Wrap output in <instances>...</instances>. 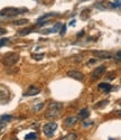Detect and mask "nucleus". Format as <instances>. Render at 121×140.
I'll return each instance as SVG.
<instances>
[{
	"instance_id": "nucleus-26",
	"label": "nucleus",
	"mask_w": 121,
	"mask_h": 140,
	"mask_svg": "<svg viewBox=\"0 0 121 140\" xmlns=\"http://www.w3.org/2000/svg\"><path fill=\"white\" fill-rule=\"evenodd\" d=\"M65 28H66V27L63 26V29H61V34H64V33H65Z\"/></svg>"
},
{
	"instance_id": "nucleus-4",
	"label": "nucleus",
	"mask_w": 121,
	"mask_h": 140,
	"mask_svg": "<svg viewBox=\"0 0 121 140\" xmlns=\"http://www.w3.org/2000/svg\"><path fill=\"white\" fill-rule=\"evenodd\" d=\"M10 100V91L3 84H0V104H6Z\"/></svg>"
},
{
	"instance_id": "nucleus-9",
	"label": "nucleus",
	"mask_w": 121,
	"mask_h": 140,
	"mask_svg": "<svg viewBox=\"0 0 121 140\" xmlns=\"http://www.w3.org/2000/svg\"><path fill=\"white\" fill-rule=\"evenodd\" d=\"M54 16H56V14H53V12H49V14H46L44 16H40L38 20H37V23L38 24H41V23H48V18H53Z\"/></svg>"
},
{
	"instance_id": "nucleus-13",
	"label": "nucleus",
	"mask_w": 121,
	"mask_h": 140,
	"mask_svg": "<svg viewBox=\"0 0 121 140\" xmlns=\"http://www.w3.org/2000/svg\"><path fill=\"white\" fill-rule=\"evenodd\" d=\"M77 138V134L75 133V132H71V133H69V134H66V136H64L63 138H62L61 140H75Z\"/></svg>"
},
{
	"instance_id": "nucleus-19",
	"label": "nucleus",
	"mask_w": 121,
	"mask_h": 140,
	"mask_svg": "<svg viewBox=\"0 0 121 140\" xmlns=\"http://www.w3.org/2000/svg\"><path fill=\"white\" fill-rule=\"evenodd\" d=\"M0 120L1 121H10V120H12V116H2Z\"/></svg>"
},
{
	"instance_id": "nucleus-7",
	"label": "nucleus",
	"mask_w": 121,
	"mask_h": 140,
	"mask_svg": "<svg viewBox=\"0 0 121 140\" xmlns=\"http://www.w3.org/2000/svg\"><path fill=\"white\" fill-rule=\"evenodd\" d=\"M92 54L94 55L95 57L102 58V59H108V58H111L112 57L111 53L106 52V50H92Z\"/></svg>"
},
{
	"instance_id": "nucleus-27",
	"label": "nucleus",
	"mask_w": 121,
	"mask_h": 140,
	"mask_svg": "<svg viewBox=\"0 0 121 140\" xmlns=\"http://www.w3.org/2000/svg\"><path fill=\"white\" fill-rule=\"evenodd\" d=\"M12 140H18V139H17V138H15V139H12Z\"/></svg>"
},
{
	"instance_id": "nucleus-14",
	"label": "nucleus",
	"mask_w": 121,
	"mask_h": 140,
	"mask_svg": "<svg viewBox=\"0 0 121 140\" xmlns=\"http://www.w3.org/2000/svg\"><path fill=\"white\" fill-rule=\"evenodd\" d=\"M99 89H101V90H104L106 92H109L111 90V85L109 83H100L99 84Z\"/></svg>"
},
{
	"instance_id": "nucleus-15",
	"label": "nucleus",
	"mask_w": 121,
	"mask_h": 140,
	"mask_svg": "<svg viewBox=\"0 0 121 140\" xmlns=\"http://www.w3.org/2000/svg\"><path fill=\"white\" fill-rule=\"evenodd\" d=\"M28 23V19H19V20H14L12 25H16V26H20V25H25Z\"/></svg>"
},
{
	"instance_id": "nucleus-21",
	"label": "nucleus",
	"mask_w": 121,
	"mask_h": 140,
	"mask_svg": "<svg viewBox=\"0 0 121 140\" xmlns=\"http://www.w3.org/2000/svg\"><path fill=\"white\" fill-rule=\"evenodd\" d=\"M33 28H34V27H30V29H25V30L20 32L19 34H20V35H26V34H29V33H30V32L33 30Z\"/></svg>"
},
{
	"instance_id": "nucleus-3",
	"label": "nucleus",
	"mask_w": 121,
	"mask_h": 140,
	"mask_svg": "<svg viewBox=\"0 0 121 140\" xmlns=\"http://www.w3.org/2000/svg\"><path fill=\"white\" fill-rule=\"evenodd\" d=\"M18 61H19V54L11 53V54H7L6 56L2 58V64L6 66H14Z\"/></svg>"
},
{
	"instance_id": "nucleus-20",
	"label": "nucleus",
	"mask_w": 121,
	"mask_h": 140,
	"mask_svg": "<svg viewBox=\"0 0 121 140\" xmlns=\"http://www.w3.org/2000/svg\"><path fill=\"white\" fill-rule=\"evenodd\" d=\"M8 42H9L8 38H1V39H0V47H2V46L5 45L6 43H8Z\"/></svg>"
},
{
	"instance_id": "nucleus-11",
	"label": "nucleus",
	"mask_w": 121,
	"mask_h": 140,
	"mask_svg": "<svg viewBox=\"0 0 121 140\" xmlns=\"http://www.w3.org/2000/svg\"><path fill=\"white\" fill-rule=\"evenodd\" d=\"M40 92V90L38 87H35V86H30L28 89V91L25 93V95H27V96H31V95H36V94H38V93Z\"/></svg>"
},
{
	"instance_id": "nucleus-17",
	"label": "nucleus",
	"mask_w": 121,
	"mask_h": 140,
	"mask_svg": "<svg viewBox=\"0 0 121 140\" xmlns=\"http://www.w3.org/2000/svg\"><path fill=\"white\" fill-rule=\"evenodd\" d=\"M41 108H44V103H39V104L35 105V107H33V111L38 112V111H40V110H41Z\"/></svg>"
},
{
	"instance_id": "nucleus-28",
	"label": "nucleus",
	"mask_w": 121,
	"mask_h": 140,
	"mask_svg": "<svg viewBox=\"0 0 121 140\" xmlns=\"http://www.w3.org/2000/svg\"><path fill=\"white\" fill-rule=\"evenodd\" d=\"M110 140H112V139H110Z\"/></svg>"
},
{
	"instance_id": "nucleus-10",
	"label": "nucleus",
	"mask_w": 121,
	"mask_h": 140,
	"mask_svg": "<svg viewBox=\"0 0 121 140\" xmlns=\"http://www.w3.org/2000/svg\"><path fill=\"white\" fill-rule=\"evenodd\" d=\"M77 122V118L76 117H69V118H66L65 119V121H64V123L66 127H72L74 126L75 123Z\"/></svg>"
},
{
	"instance_id": "nucleus-22",
	"label": "nucleus",
	"mask_w": 121,
	"mask_h": 140,
	"mask_svg": "<svg viewBox=\"0 0 121 140\" xmlns=\"http://www.w3.org/2000/svg\"><path fill=\"white\" fill-rule=\"evenodd\" d=\"M33 57H34L35 59H37V61H39V59H41V58L44 57V54H36V55H34Z\"/></svg>"
},
{
	"instance_id": "nucleus-18",
	"label": "nucleus",
	"mask_w": 121,
	"mask_h": 140,
	"mask_svg": "<svg viewBox=\"0 0 121 140\" xmlns=\"http://www.w3.org/2000/svg\"><path fill=\"white\" fill-rule=\"evenodd\" d=\"M87 119H89V118H86V119H84V120H83V126H84V127H89L91 125H93V122L92 121H89Z\"/></svg>"
},
{
	"instance_id": "nucleus-23",
	"label": "nucleus",
	"mask_w": 121,
	"mask_h": 140,
	"mask_svg": "<svg viewBox=\"0 0 121 140\" xmlns=\"http://www.w3.org/2000/svg\"><path fill=\"white\" fill-rule=\"evenodd\" d=\"M114 59H117V62H120V52L117 53V56H114Z\"/></svg>"
},
{
	"instance_id": "nucleus-16",
	"label": "nucleus",
	"mask_w": 121,
	"mask_h": 140,
	"mask_svg": "<svg viewBox=\"0 0 121 140\" xmlns=\"http://www.w3.org/2000/svg\"><path fill=\"white\" fill-rule=\"evenodd\" d=\"M37 139V134L34 133V132H31V133H28L26 136V140H36Z\"/></svg>"
},
{
	"instance_id": "nucleus-12",
	"label": "nucleus",
	"mask_w": 121,
	"mask_h": 140,
	"mask_svg": "<svg viewBox=\"0 0 121 140\" xmlns=\"http://www.w3.org/2000/svg\"><path fill=\"white\" fill-rule=\"evenodd\" d=\"M89 116H90L89 109H82V110H80V112H78V118H81L82 120H84V119L89 118Z\"/></svg>"
},
{
	"instance_id": "nucleus-6",
	"label": "nucleus",
	"mask_w": 121,
	"mask_h": 140,
	"mask_svg": "<svg viewBox=\"0 0 121 140\" xmlns=\"http://www.w3.org/2000/svg\"><path fill=\"white\" fill-rule=\"evenodd\" d=\"M67 76H69V77H71V79L76 80V81H81V82L84 80V75H83V73H82V72H80V71H76V70L67 72Z\"/></svg>"
},
{
	"instance_id": "nucleus-2",
	"label": "nucleus",
	"mask_w": 121,
	"mask_h": 140,
	"mask_svg": "<svg viewBox=\"0 0 121 140\" xmlns=\"http://www.w3.org/2000/svg\"><path fill=\"white\" fill-rule=\"evenodd\" d=\"M28 9L27 8H5L0 11V15L1 16H5V17H14V16H17L20 14H24V12H27Z\"/></svg>"
},
{
	"instance_id": "nucleus-5",
	"label": "nucleus",
	"mask_w": 121,
	"mask_h": 140,
	"mask_svg": "<svg viewBox=\"0 0 121 140\" xmlns=\"http://www.w3.org/2000/svg\"><path fill=\"white\" fill-rule=\"evenodd\" d=\"M57 129V125L55 123V122H48V123L46 125H44L43 127V131H44V133L47 136V137H52L53 133L56 131Z\"/></svg>"
},
{
	"instance_id": "nucleus-8",
	"label": "nucleus",
	"mask_w": 121,
	"mask_h": 140,
	"mask_svg": "<svg viewBox=\"0 0 121 140\" xmlns=\"http://www.w3.org/2000/svg\"><path fill=\"white\" fill-rule=\"evenodd\" d=\"M106 73V66H99L98 69H95L92 72V79L93 80H98Z\"/></svg>"
},
{
	"instance_id": "nucleus-25",
	"label": "nucleus",
	"mask_w": 121,
	"mask_h": 140,
	"mask_svg": "<svg viewBox=\"0 0 121 140\" xmlns=\"http://www.w3.org/2000/svg\"><path fill=\"white\" fill-rule=\"evenodd\" d=\"M97 62V59H90L89 62H87V64H92V63H95Z\"/></svg>"
},
{
	"instance_id": "nucleus-24",
	"label": "nucleus",
	"mask_w": 121,
	"mask_h": 140,
	"mask_svg": "<svg viewBox=\"0 0 121 140\" xmlns=\"http://www.w3.org/2000/svg\"><path fill=\"white\" fill-rule=\"evenodd\" d=\"M7 33L6 29H3V28H0V35H5V34Z\"/></svg>"
},
{
	"instance_id": "nucleus-1",
	"label": "nucleus",
	"mask_w": 121,
	"mask_h": 140,
	"mask_svg": "<svg viewBox=\"0 0 121 140\" xmlns=\"http://www.w3.org/2000/svg\"><path fill=\"white\" fill-rule=\"evenodd\" d=\"M62 111H63V104L61 102H51L45 112V118L47 120H56L61 117Z\"/></svg>"
}]
</instances>
